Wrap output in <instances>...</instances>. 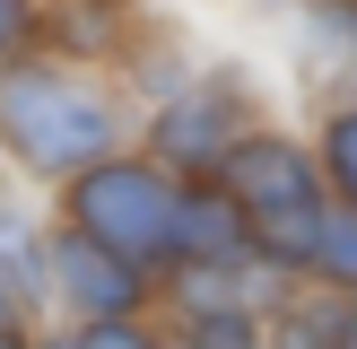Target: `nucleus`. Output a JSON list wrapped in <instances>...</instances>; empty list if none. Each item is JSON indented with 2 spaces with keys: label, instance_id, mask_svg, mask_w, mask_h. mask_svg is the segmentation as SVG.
<instances>
[{
  "label": "nucleus",
  "instance_id": "nucleus-1",
  "mask_svg": "<svg viewBox=\"0 0 357 349\" xmlns=\"http://www.w3.org/2000/svg\"><path fill=\"white\" fill-rule=\"evenodd\" d=\"M0 149L44 184H79L105 157L139 149V114L87 61H9L0 70Z\"/></svg>",
  "mask_w": 357,
  "mask_h": 349
},
{
  "label": "nucleus",
  "instance_id": "nucleus-2",
  "mask_svg": "<svg viewBox=\"0 0 357 349\" xmlns=\"http://www.w3.org/2000/svg\"><path fill=\"white\" fill-rule=\"evenodd\" d=\"M218 184L236 192L244 227H253L261 279L305 288V279H314V253H323V236H331V209H340L331 184H323V166H314V140L288 131V122H271V131H261Z\"/></svg>",
  "mask_w": 357,
  "mask_h": 349
},
{
  "label": "nucleus",
  "instance_id": "nucleus-3",
  "mask_svg": "<svg viewBox=\"0 0 357 349\" xmlns=\"http://www.w3.org/2000/svg\"><path fill=\"white\" fill-rule=\"evenodd\" d=\"M271 122L279 114L244 61H201V70H183L174 96H157L139 114V157H157L174 184H218Z\"/></svg>",
  "mask_w": 357,
  "mask_h": 349
},
{
  "label": "nucleus",
  "instance_id": "nucleus-4",
  "mask_svg": "<svg viewBox=\"0 0 357 349\" xmlns=\"http://www.w3.org/2000/svg\"><path fill=\"white\" fill-rule=\"evenodd\" d=\"M174 209H183V184L157 157H139V149L105 157L96 174H79L61 192V227L70 236L105 244L114 262H131L149 279H166V262H174Z\"/></svg>",
  "mask_w": 357,
  "mask_h": 349
},
{
  "label": "nucleus",
  "instance_id": "nucleus-5",
  "mask_svg": "<svg viewBox=\"0 0 357 349\" xmlns=\"http://www.w3.org/2000/svg\"><path fill=\"white\" fill-rule=\"evenodd\" d=\"M35 288L70 306V332H96V323H149V306H157V279H149V271L114 262L105 244L70 236V227H52V236H44V271H35Z\"/></svg>",
  "mask_w": 357,
  "mask_h": 349
},
{
  "label": "nucleus",
  "instance_id": "nucleus-6",
  "mask_svg": "<svg viewBox=\"0 0 357 349\" xmlns=\"http://www.w3.org/2000/svg\"><path fill=\"white\" fill-rule=\"evenodd\" d=\"M253 227H244L236 192L227 184H183V209H174V262L166 279H253Z\"/></svg>",
  "mask_w": 357,
  "mask_h": 349
},
{
  "label": "nucleus",
  "instance_id": "nucleus-7",
  "mask_svg": "<svg viewBox=\"0 0 357 349\" xmlns=\"http://www.w3.org/2000/svg\"><path fill=\"white\" fill-rule=\"evenodd\" d=\"M305 140H314V166H323L331 201H340V209H357V87H331V96L314 105Z\"/></svg>",
  "mask_w": 357,
  "mask_h": 349
},
{
  "label": "nucleus",
  "instance_id": "nucleus-8",
  "mask_svg": "<svg viewBox=\"0 0 357 349\" xmlns=\"http://www.w3.org/2000/svg\"><path fill=\"white\" fill-rule=\"evenodd\" d=\"M261 349H323V323H314V297L305 288L271 314V341H261Z\"/></svg>",
  "mask_w": 357,
  "mask_h": 349
},
{
  "label": "nucleus",
  "instance_id": "nucleus-9",
  "mask_svg": "<svg viewBox=\"0 0 357 349\" xmlns=\"http://www.w3.org/2000/svg\"><path fill=\"white\" fill-rule=\"evenodd\" d=\"M70 349H166L157 323H96V332H70Z\"/></svg>",
  "mask_w": 357,
  "mask_h": 349
},
{
  "label": "nucleus",
  "instance_id": "nucleus-10",
  "mask_svg": "<svg viewBox=\"0 0 357 349\" xmlns=\"http://www.w3.org/2000/svg\"><path fill=\"white\" fill-rule=\"evenodd\" d=\"M35 35H44V17H35V9H17V0H0V70H9V61H26V44H35Z\"/></svg>",
  "mask_w": 357,
  "mask_h": 349
},
{
  "label": "nucleus",
  "instance_id": "nucleus-11",
  "mask_svg": "<svg viewBox=\"0 0 357 349\" xmlns=\"http://www.w3.org/2000/svg\"><path fill=\"white\" fill-rule=\"evenodd\" d=\"M314 297V288H305ZM314 323H323V349H357V306H331V297H314Z\"/></svg>",
  "mask_w": 357,
  "mask_h": 349
},
{
  "label": "nucleus",
  "instance_id": "nucleus-12",
  "mask_svg": "<svg viewBox=\"0 0 357 349\" xmlns=\"http://www.w3.org/2000/svg\"><path fill=\"white\" fill-rule=\"evenodd\" d=\"M17 306H26V288H17V279L0 271V332H17Z\"/></svg>",
  "mask_w": 357,
  "mask_h": 349
},
{
  "label": "nucleus",
  "instance_id": "nucleus-13",
  "mask_svg": "<svg viewBox=\"0 0 357 349\" xmlns=\"http://www.w3.org/2000/svg\"><path fill=\"white\" fill-rule=\"evenodd\" d=\"M0 349H35V341H26V332H0Z\"/></svg>",
  "mask_w": 357,
  "mask_h": 349
},
{
  "label": "nucleus",
  "instance_id": "nucleus-14",
  "mask_svg": "<svg viewBox=\"0 0 357 349\" xmlns=\"http://www.w3.org/2000/svg\"><path fill=\"white\" fill-rule=\"evenodd\" d=\"M166 349H183V341H166Z\"/></svg>",
  "mask_w": 357,
  "mask_h": 349
}]
</instances>
